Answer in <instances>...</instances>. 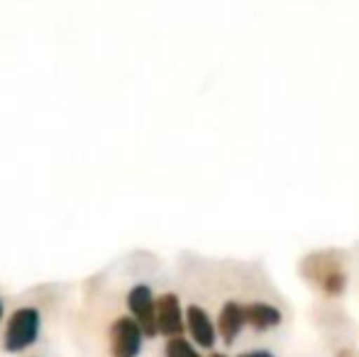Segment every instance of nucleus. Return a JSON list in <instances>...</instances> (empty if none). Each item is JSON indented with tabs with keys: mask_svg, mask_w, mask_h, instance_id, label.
Returning a JSON list of instances; mask_svg holds the SVG:
<instances>
[{
	"mask_svg": "<svg viewBox=\"0 0 359 357\" xmlns=\"http://www.w3.org/2000/svg\"><path fill=\"white\" fill-rule=\"evenodd\" d=\"M156 323H159V333L166 338L181 335L186 328V318L181 314V304L174 294H164L156 299Z\"/></svg>",
	"mask_w": 359,
	"mask_h": 357,
	"instance_id": "39448f33",
	"label": "nucleus"
},
{
	"mask_svg": "<svg viewBox=\"0 0 359 357\" xmlns=\"http://www.w3.org/2000/svg\"><path fill=\"white\" fill-rule=\"evenodd\" d=\"M186 328H189L191 338H194L201 348H213L215 345L217 330L205 309H201V306H196V304L189 306V311H186Z\"/></svg>",
	"mask_w": 359,
	"mask_h": 357,
	"instance_id": "0eeeda50",
	"label": "nucleus"
},
{
	"mask_svg": "<svg viewBox=\"0 0 359 357\" xmlns=\"http://www.w3.org/2000/svg\"><path fill=\"white\" fill-rule=\"evenodd\" d=\"M237 357H274V355H271L269 350H250V353H242Z\"/></svg>",
	"mask_w": 359,
	"mask_h": 357,
	"instance_id": "9d476101",
	"label": "nucleus"
},
{
	"mask_svg": "<svg viewBox=\"0 0 359 357\" xmlns=\"http://www.w3.org/2000/svg\"><path fill=\"white\" fill-rule=\"evenodd\" d=\"M0 318H3V301H0Z\"/></svg>",
	"mask_w": 359,
	"mask_h": 357,
	"instance_id": "9b49d317",
	"label": "nucleus"
},
{
	"mask_svg": "<svg viewBox=\"0 0 359 357\" xmlns=\"http://www.w3.org/2000/svg\"><path fill=\"white\" fill-rule=\"evenodd\" d=\"M245 314H247V325H252V328L259 330V333H264V330H269V328H276V325L284 321L281 311L271 304H264V301L247 304Z\"/></svg>",
	"mask_w": 359,
	"mask_h": 357,
	"instance_id": "6e6552de",
	"label": "nucleus"
},
{
	"mask_svg": "<svg viewBox=\"0 0 359 357\" xmlns=\"http://www.w3.org/2000/svg\"><path fill=\"white\" fill-rule=\"evenodd\" d=\"M142 325L137 321L128 318H118L110 328V350H113V357H137L140 350H142Z\"/></svg>",
	"mask_w": 359,
	"mask_h": 357,
	"instance_id": "7ed1b4c3",
	"label": "nucleus"
},
{
	"mask_svg": "<svg viewBox=\"0 0 359 357\" xmlns=\"http://www.w3.org/2000/svg\"><path fill=\"white\" fill-rule=\"evenodd\" d=\"M301 274L308 281L318 284L327 296H342L347 286V274L342 269V262L335 252H313L301 262Z\"/></svg>",
	"mask_w": 359,
	"mask_h": 357,
	"instance_id": "f257e3e1",
	"label": "nucleus"
},
{
	"mask_svg": "<svg viewBox=\"0 0 359 357\" xmlns=\"http://www.w3.org/2000/svg\"><path fill=\"white\" fill-rule=\"evenodd\" d=\"M210 357H225V355H220V353H215V355H210Z\"/></svg>",
	"mask_w": 359,
	"mask_h": 357,
	"instance_id": "f8f14e48",
	"label": "nucleus"
},
{
	"mask_svg": "<svg viewBox=\"0 0 359 357\" xmlns=\"http://www.w3.org/2000/svg\"><path fill=\"white\" fill-rule=\"evenodd\" d=\"M247 325V314L245 306L237 304V301H227L220 309V316H217V333H220L222 343L232 345L237 335L245 330Z\"/></svg>",
	"mask_w": 359,
	"mask_h": 357,
	"instance_id": "423d86ee",
	"label": "nucleus"
},
{
	"mask_svg": "<svg viewBox=\"0 0 359 357\" xmlns=\"http://www.w3.org/2000/svg\"><path fill=\"white\" fill-rule=\"evenodd\" d=\"M166 357H201V355L184 335H174V338L166 340Z\"/></svg>",
	"mask_w": 359,
	"mask_h": 357,
	"instance_id": "1a4fd4ad",
	"label": "nucleus"
},
{
	"mask_svg": "<svg viewBox=\"0 0 359 357\" xmlns=\"http://www.w3.org/2000/svg\"><path fill=\"white\" fill-rule=\"evenodd\" d=\"M128 306L133 311L135 321L142 325L144 335L159 333V323H156V299L147 284H137L128 294Z\"/></svg>",
	"mask_w": 359,
	"mask_h": 357,
	"instance_id": "20e7f679",
	"label": "nucleus"
},
{
	"mask_svg": "<svg viewBox=\"0 0 359 357\" xmlns=\"http://www.w3.org/2000/svg\"><path fill=\"white\" fill-rule=\"evenodd\" d=\"M39 325H42V318H39L37 309H32V306L18 309L8 321V330H5V350H8V353H22V350H27L29 345L37 340Z\"/></svg>",
	"mask_w": 359,
	"mask_h": 357,
	"instance_id": "f03ea898",
	"label": "nucleus"
}]
</instances>
